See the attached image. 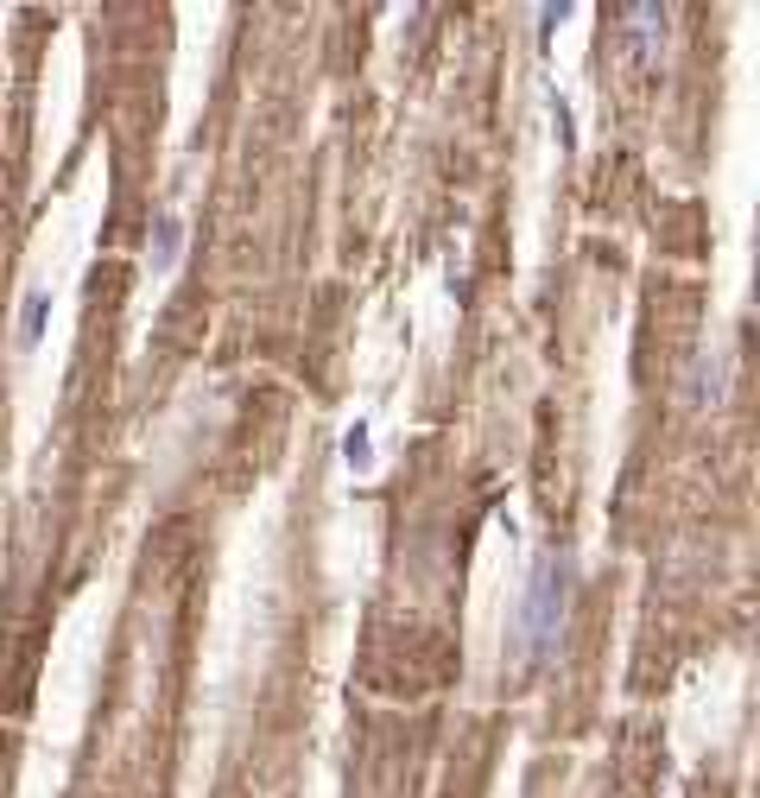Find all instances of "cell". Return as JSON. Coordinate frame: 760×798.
Wrapping results in <instances>:
<instances>
[{"label": "cell", "mask_w": 760, "mask_h": 798, "mask_svg": "<svg viewBox=\"0 0 760 798\" xmlns=\"http://www.w3.org/2000/svg\"><path fill=\"white\" fill-rule=\"evenodd\" d=\"M564 621H571V558L564 551H539L533 571H526V589H520V615H513L520 659L526 665H551L558 647H564Z\"/></svg>", "instance_id": "1"}, {"label": "cell", "mask_w": 760, "mask_h": 798, "mask_svg": "<svg viewBox=\"0 0 760 798\" xmlns=\"http://www.w3.org/2000/svg\"><path fill=\"white\" fill-rule=\"evenodd\" d=\"M665 7H621V45H627V58H634V71H659V58H665Z\"/></svg>", "instance_id": "2"}, {"label": "cell", "mask_w": 760, "mask_h": 798, "mask_svg": "<svg viewBox=\"0 0 760 798\" xmlns=\"http://www.w3.org/2000/svg\"><path fill=\"white\" fill-rule=\"evenodd\" d=\"M723 374H728V356L723 349H710V356H697V367H690V406L703 412V406H723Z\"/></svg>", "instance_id": "3"}, {"label": "cell", "mask_w": 760, "mask_h": 798, "mask_svg": "<svg viewBox=\"0 0 760 798\" xmlns=\"http://www.w3.org/2000/svg\"><path fill=\"white\" fill-rule=\"evenodd\" d=\"M45 324H51V291H26V304H20V349H38Z\"/></svg>", "instance_id": "4"}, {"label": "cell", "mask_w": 760, "mask_h": 798, "mask_svg": "<svg viewBox=\"0 0 760 798\" xmlns=\"http://www.w3.org/2000/svg\"><path fill=\"white\" fill-rule=\"evenodd\" d=\"M178 248H184V222H159V235H152V273H172L178 266Z\"/></svg>", "instance_id": "5"}, {"label": "cell", "mask_w": 760, "mask_h": 798, "mask_svg": "<svg viewBox=\"0 0 760 798\" xmlns=\"http://www.w3.org/2000/svg\"><path fill=\"white\" fill-rule=\"evenodd\" d=\"M342 463H349V470H367V463H374V437H367L362 419L342 432Z\"/></svg>", "instance_id": "6"}]
</instances>
